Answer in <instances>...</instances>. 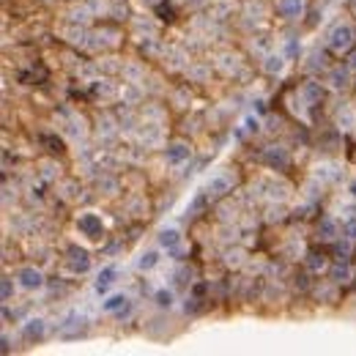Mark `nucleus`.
I'll use <instances>...</instances> for the list:
<instances>
[{"label": "nucleus", "mask_w": 356, "mask_h": 356, "mask_svg": "<svg viewBox=\"0 0 356 356\" xmlns=\"http://www.w3.org/2000/svg\"><path fill=\"white\" fill-rule=\"evenodd\" d=\"M11 296V279H3V299Z\"/></svg>", "instance_id": "obj_18"}, {"label": "nucleus", "mask_w": 356, "mask_h": 356, "mask_svg": "<svg viewBox=\"0 0 356 356\" xmlns=\"http://www.w3.org/2000/svg\"><path fill=\"white\" fill-rule=\"evenodd\" d=\"M156 304H159V307H170V304H173V293H170V291H159V293H156Z\"/></svg>", "instance_id": "obj_13"}, {"label": "nucleus", "mask_w": 356, "mask_h": 356, "mask_svg": "<svg viewBox=\"0 0 356 356\" xmlns=\"http://www.w3.org/2000/svg\"><path fill=\"white\" fill-rule=\"evenodd\" d=\"M269 162H272V165H279V168H285V165H288V156L282 154V151H277V154L272 151V154H269Z\"/></svg>", "instance_id": "obj_15"}, {"label": "nucleus", "mask_w": 356, "mask_h": 356, "mask_svg": "<svg viewBox=\"0 0 356 356\" xmlns=\"http://www.w3.org/2000/svg\"><path fill=\"white\" fill-rule=\"evenodd\" d=\"M69 263H71V269L74 272H85L88 266H91V260H88V252L85 250H77V247H69Z\"/></svg>", "instance_id": "obj_3"}, {"label": "nucleus", "mask_w": 356, "mask_h": 356, "mask_svg": "<svg viewBox=\"0 0 356 356\" xmlns=\"http://www.w3.org/2000/svg\"><path fill=\"white\" fill-rule=\"evenodd\" d=\"M112 277H115V269H105V272L99 274V279H96V291H107L110 282H112Z\"/></svg>", "instance_id": "obj_8"}, {"label": "nucleus", "mask_w": 356, "mask_h": 356, "mask_svg": "<svg viewBox=\"0 0 356 356\" xmlns=\"http://www.w3.org/2000/svg\"><path fill=\"white\" fill-rule=\"evenodd\" d=\"M121 307H126V299H124V296H112V299L105 301V310H110V313H112V310H121Z\"/></svg>", "instance_id": "obj_12"}, {"label": "nucleus", "mask_w": 356, "mask_h": 356, "mask_svg": "<svg viewBox=\"0 0 356 356\" xmlns=\"http://www.w3.org/2000/svg\"><path fill=\"white\" fill-rule=\"evenodd\" d=\"M318 233H323L321 238H332V236L337 233V228H335V222H332V219H323L321 228H318Z\"/></svg>", "instance_id": "obj_10"}, {"label": "nucleus", "mask_w": 356, "mask_h": 356, "mask_svg": "<svg viewBox=\"0 0 356 356\" xmlns=\"http://www.w3.org/2000/svg\"><path fill=\"white\" fill-rule=\"evenodd\" d=\"M277 11L282 17H299L301 14V0H279Z\"/></svg>", "instance_id": "obj_5"}, {"label": "nucleus", "mask_w": 356, "mask_h": 356, "mask_svg": "<svg viewBox=\"0 0 356 356\" xmlns=\"http://www.w3.org/2000/svg\"><path fill=\"white\" fill-rule=\"evenodd\" d=\"M189 156V148L187 146H170L168 148V159L170 162H181V159H187Z\"/></svg>", "instance_id": "obj_7"}, {"label": "nucleus", "mask_w": 356, "mask_h": 356, "mask_svg": "<svg viewBox=\"0 0 356 356\" xmlns=\"http://www.w3.org/2000/svg\"><path fill=\"white\" fill-rule=\"evenodd\" d=\"M159 263V255H156V252H146V255H143V258H140V269H154V266Z\"/></svg>", "instance_id": "obj_9"}, {"label": "nucleus", "mask_w": 356, "mask_h": 356, "mask_svg": "<svg viewBox=\"0 0 356 356\" xmlns=\"http://www.w3.org/2000/svg\"><path fill=\"white\" fill-rule=\"evenodd\" d=\"M332 279H335V282L348 279V269H345V266H335V269H332Z\"/></svg>", "instance_id": "obj_14"}, {"label": "nucleus", "mask_w": 356, "mask_h": 356, "mask_svg": "<svg viewBox=\"0 0 356 356\" xmlns=\"http://www.w3.org/2000/svg\"><path fill=\"white\" fill-rule=\"evenodd\" d=\"M351 8H354V14H356V0H351Z\"/></svg>", "instance_id": "obj_19"}, {"label": "nucleus", "mask_w": 356, "mask_h": 356, "mask_svg": "<svg viewBox=\"0 0 356 356\" xmlns=\"http://www.w3.org/2000/svg\"><path fill=\"white\" fill-rule=\"evenodd\" d=\"M156 14H159L162 20H173V8H170V6H165V3H162V6L156 8Z\"/></svg>", "instance_id": "obj_16"}, {"label": "nucleus", "mask_w": 356, "mask_h": 356, "mask_svg": "<svg viewBox=\"0 0 356 356\" xmlns=\"http://www.w3.org/2000/svg\"><path fill=\"white\" fill-rule=\"evenodd\" d=\"M77 225H80V230H83L85 236H91V238L102 236V230H105V225H102V219H99L96 214H83Z\"/></svg>", "instance_id": "obj_2"}, {"label": "nucleus", "mask_w": 356, "mask_h": 356, "mask_svg": "<svg viewBox=\"0 0 356 356\" xmlns=\"http://www.w3.org/2000/svg\"><path fill=\"white\" fill-rule=\"evenodd\" d=\"M159 241L165 247H175V244H178V233H175V230H162Z\"/></svg>", "instance_id": "obj_11"}, {"label": "nucleus", "mask_w": 356, "mask_h": 356, "mask_svg": "<svg viewBox=\"0 0 356 356\" xmlns=\"http://www.w3.org/2000/svg\"><path fill=\"white\" fill-rule=\"evenodd\" d=\"M354 195H356V184H354Z\"/></svg>", "instance_id": "obj_20"}, {"label": "nucleus", "mask_w": 356, "mask_h": 356, "mask_svg": "<svg viewBox=\"0 0 356 356\" xmlns=\"http://www.w3.org/2000/svg\"><path fill=\"white\" fill-rule=\"evenodd\" d=\"M20 282L25 288H39L44 282V277H42V272H36V269H22V272H20Z\"/></svg>", "instance_id": "obj_4"}, {"label": "nucleus", "mask_w": 356, "mask_h": 356, "mask_svg": "<svg viewBox=\"0 0 356 356\" xmlns=\"http://www.w3.org/2000/svg\"><path fill=\"white\" fill-rule=\"evenodd\" d=\"M25 337L28 340H39V337H44V321H28V326H25Z\"/></svg>", "instance_id": "obj_6"}, {"label": "nucleus", "mask_w": 356, "mask_h": 356, "mask_svg": "<svg viewBox=\"0 0 356 356\" xmlns=\"http://www.w3.org/2000/svg\"><path fill=\"white\" fill-rule=\"evenodd\" d=\"M266 69H269V71H279V69H282V61H279V58H269Z\"/></svg>", "instance_id": "obj_17"}, {"label": "nucleus", "mask_w": 356, "mask_h": 356, "mask_svg": "<svg viewBox=\"0 0 356 356\" xmlns=\"http://www.w3.org/2000/svg\"><path fill=\"white\" fill-rule=\"evenodd\" d=\"M351 44H354V30L351 28H337L332 33V49L335 52H348Z\"/></svg>", "instance_id": "obj_1"}]
</instances>
